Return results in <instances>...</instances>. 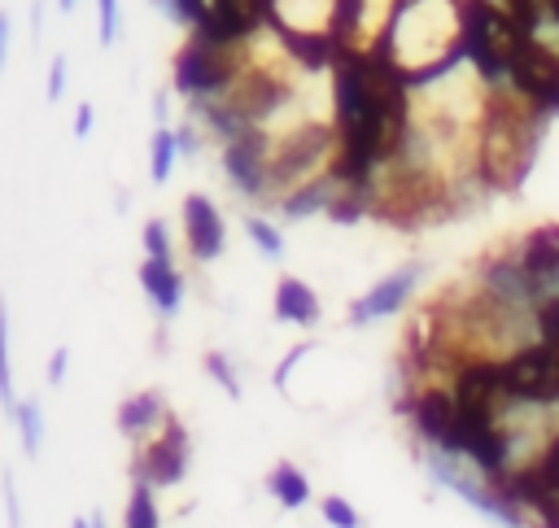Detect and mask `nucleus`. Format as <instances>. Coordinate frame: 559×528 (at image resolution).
<instances>
[{"instance_id":"1","label":"nucleus","mask_w":559,"mask_h":528,"mask_svg":"<svg viewBox=\"0 0 559 528\" xmlns=\"http://www.w3.org/2000/svg\"><path fill=\"white\" fill-rule=\"evenodd\" d=\"M336 153H341V135L336 127H323V122H297L284 135H275L266 205H284L293 192L323 179L336 166Z\"/></svg>"},{"instance_id":"2","label":"nucleus","mask_w":559,"mask_h":528,"mask_svg":"<svg viewBox=\"0 0 559 528\" xmlns=\"http://www.w3.org/2000/svg\"><path fill=\"white\" fill-rule=\"evenodd\" d=\"M245 74V61L236 48H218V44H205V39H188V48L175 57V87L192 100H210V96H223L236 79Z\"/></svg>"},{"instance_id":"3","label":"nucleus","mask_w":559,"mask_h":528,"mask_svg":"<svg viewBox=\"0 0 559 528\" xmlns=\"http://www.w3.org/2000/svg\"><path fill=\"white\" fill-rule=\"evenodd\" d=\"M502 380L507 393L520 406H559V362H555V345L546 340H528L515 353L502 358Z\"/></svg>"},{"instance_id":"4","label":"nucleus","mask_w":559,"mask_h":528,"mask_svg":"<svg viewBox=\"0 0 559 528\" xmlns=\"http://www.w3.org/2000/svg\"><path fill=\"white\" fill-rule=\"evenodd\" d=\"M271 157H275V135L266 127H245L240 135H231L223 144V166L231 188L245 201H262L266 205V183H271Z\"/></svg>"},{"instance_id":"5","label":"nucleus","mask_w":559,"mask_h":528,"mask_svg":"<svg viewBox=\"0 0 559 528\" xmlns=\"http://www.w3.org/2000/svg\"><path fill=\"white\" fill-rule=\"evenodd\" d=\"M188 471V432L179 419H170L153 441H144L140 458H135V480L144 484H179Z\"/></svg>"},{"instance_id":"6","label":"nucleus","mask_w":559,"mask_h":528,"mask_svg":"<svg viewBox=\"0 0 559 528\" xmlns=\"http://www.w3.org/2000/svg\"><path fill=\"white\" fill-rule=\"evenodd\" d=\"M411 423L415 432L424 436L428 449H454V436H459V401H454V388H419L411 397Z\"/></svg>"},{"instance_id":"7","label":"nucleus","mask_w":559,"mask_h":528,"mask_svg":"<svg viewBox=\"0 0 559 528\" xmlns=\"http://www.w3.org/2000/svg\"><path fill=\"white\" fill-rule=\"evenodd\" d=\"M515 257H520V271L528 279V292L537 305L546 297H559V231H533L515 249Z\"/></svg>"},{"instance_id":"8","label":"nucleus","mask_w":559,"mask_h":528,"mask_svg":"<svg viewBox=\"0 0 559 528\" xmlns=\"http://www.w3.org/2000/svg\"><path fill=\"white\" fill-rule=\"evenodd\" d=\"M419 279H424V266H402V271L384 275L371 292H362V297L349 305V323L362 327V323H371V319H384V314L402 310V305L411 301V292L419 288Z\"/></svg>"},{"instance_id":"9","label":"nucleus","mask_w":559,"mask_h":528,"mask_svg":"<svg viewBox=\"0 0 559 528\" xmlns=\"http://www.w3.org/2000/svg\"><path fill=\"white\" fill-rule=\"evenodd\" d=\"M183 240H188V253L197 262H214L227 244V227H223V214L210 196H188L183 201Z\"/></svg>"},{"instance_id":"10","label":"nucleus","mask_w":559,"mask_h":528,"mask_svg":"<svg viewBox=\"0 0 559 528\" xmlns=\"http://www.w3.org/2000/svg\"><path fill=\"white\" fill-rule=\"evenodd\" d=\"M140 288L148 292V301L157 305V314H162V319L179 314V305H183V275H179V266H175V262L144 257V262H140Z\"/></svg>"},{"instance_id":"11","label":"nucleus","mask_w":559,"mask_h":528,"mask_svg":"<svg viewBox=\"0 0 559 528\" xmlns=\"http://www.w3.org/2000/svg\"><path fill=\"white\" fill-rule=\"evenodd\" d=\"M166 423H170V415L157 393H135L118 406V432L131 441H153V428H166Z\"/></svg>"},{"instance_id":"12","label":"nucleus","mask_w":559,"mask_h":528,"mask_svg":"<svg viewBox=\"0 0 559 528\" xmlns=\"http://www.w3.org/2000/svg\"><path fill=\"white\" fill-rule=\"evenodd\" d=\"M275 319L297 323V327L319 323V297H314V288L301 284V279H293V275H284L275 284Z\"/></svg>"},{"instance_id":"13","label":"nucleus","mask_w":559,"mask_h":528,"mask_svg":"<svg viewBox=\"0 0 559 528\" xmlns=\"http://www.w3.org/2000/svg\"><path fill=\"white\" fill-rule=\"evenodd\" d=\"M266 489H271V497H275L280 506H288V511H297V506H306V502H310V480H306V476H301L293 463L271 467Z\"/></svg>"},{"instance_id":"14","label":"nucleus","mask_w":559,"mask_h":528,"mask_svg":"<svg viewBox=\"0 0 559 528\" xmlns=\"http://www.w3.org/2000/svg\"><path fill=\"white\" fill-rule=\"evenodd\" d=\"M175 157H179V135H175L170 127H157L153 140H148V166H153V179H157V183L170 179Z\"/></svg>"},{"instance_id":"15","label":"nucleus","mask_w":559,"mask_h":528,"mask_svg":"<svg viewBox=\"0 0 559 528\" xmlns=\"http://www.w3.org/2000/svg\"><path fill=\"white\" fill-rule=\"evenodd\" d=\"M127 528H157V502H153V484L135 480L131 502H127Z\"/></svg>"},{"instance_id":"16","label":"nucleus","mask_w":559,"mask_h":528,"mask_svg":"<svg viewBox=\"0 0 559 528\" xmlns=\"http://www.w3.org/2000/svg\"><path fill=\"white\" fill-rule=\"evenodd\" d=\"M245 231H249V240L258 244V253H262V257H271V262H280V257H284V236H280V227H271L266 218L249 214V218H245Z\"/></svg>"},{"instance_id":"17","label":"nucleus","mask_w":559,"mask_h":528,"mask_svg":"<svg viewBox=\"0 0 559 528\" xmlns=\"http://www.w3.org/2000/svg\"><path fill=\"white\" fill-rule=\"evenodd\" d=\"M13 419H17V432H22L26 454H39V445H44V415H39V406L35 401H17Z\"/></svg>"},{"instance_id":"18","label":"nucleus","mask_w":559,"mask_h":528,"mask_svg":"<svg viewBox=\"0 0 559 528\" xmlns=\"http://www.w3.org/2000/svg\"><path fill=\"white\" fill-rule=\"evenodd\" d=\"M533 332H537V340L559 345V297H546V301L533 310Z\"/></svg>"},{"instance_id":"19","label":"nucleus","mask_w":559,"mask_h":528,"mask_svg":"<svg viewBox=\"0 0 559 528\" xmlns=\"http://www.w3.org/2000/svg\"><path fill=\"white\" fill-rule=\"evenodd\" d=\"M144 257H162V262H175V249H170V236H166V223L162 218H148L144 223Z\"/></svg>"},{"instance_id":"20","label":"nucleus","mask_w":559,"mask_h":528,"mask_svg":"<svg viewBox=\"0 0 559 528\" xmlns=\"http://www.w3.org/2000/svg\"><path fill=\"white\" fill-rule=\"evenodd\" d=\"M319 511H323V519H328L332 528H362L358 511H354L345 497H336V493H332V497H323V502H319Z\"/></svg>"},{"instance_id":"21","label":"nucleus","mask_w":559,"mask_h":528,"mask_svg":"<svg viewBox=\"0 0 559 528\" xmlns=\"http://www.w3.org/2000/svg\"><path fill=\"white\" fill-rule=\"evenodd\" d=\"M205 371H210V375L223 384V393H227V397H240V380H236L231 362H227L218 349H214V353H205Z\"/></svg>"},{"instance_id":"22","label":"nucleus","mask_w":559,"mask_h":528,"mask_svg":"<svg viewBox=\"0 0 559 528\" xmlns=\"http://www.w3.org/2000/svg\"><path fill=\"white\" fill-rule=\"evenodd\" d=\"M96 13H100V44H114L118 39V0H96Z\"/></svg>"},{"instance_id":"23","label":"nucleus","mask_w":559,"mask_h":528,"mask_svg":"<svg viewBox=\"0 0 559 528\" xmlns=\"http://www.w3.org/2000/svg\"><path fill=\"white\" fill-rule=\"evenodd\" d=\"M66 362H70V349L66 345L52 349V358H48V384H61L66 380Z\"/></svg>"},{"instance_id":"24","label":"nucleus","mask_w":559,"mask_h":528,"mask_svg":"<svg viewBox=\"0 0 559 528\" xmlns=\"http://www.w3.org/2000/svg\"><path fill=\"white\" fill-rule=\"evenodd\" d=\"M61 87H66V57H57V61H52V70H48V100H57V96H61Z\"/></svg>"},{"instance_id":"25","label":"nucleus","mask_w":559,"mask_h":528,"mask_svg":"<svg viewBox=\"0 0 559 528\" xmlns=\"http://www.w3.org/2000/svg\"><path fill=\"white\" fill-rule=\"evenodd\" d=\"M92 122H96V109H92V105H79V109H74V135H79V140L92 135Z\"/></svg>"},{"instance_id":"26","label":"nucleus","mask_w":559,"mask_h":528,"mask_svg":"<svg viewBox=\"0 0 559 528\" xmlns=\"http://www.w3.org/2000/svg\"><path fill=\"white\" fill-rule=\"evenodd\" d=\"M4 502H9V528H22V515H17V493H13V484H4Z\"/></svg>"},{"instance_id":"27","label":"nucleus","mask_w":559,"mask_h":528,"mask_svg":"<svg viewBox=\"0 0 559 528\" xmlns=\"http://www.w3.org/2000/svg\"><path fill=\"white\" fill-rule=\"evenodd\" d=\"M70 528H92V519H74V524H70Z\"/></svg>"},{"instance_id":"28","label":"nucleus","mask_w":559,"mask_h":528,"mask_svg":"<svg viewBox=\"0 0 559 528\" xmlns=\"http://www.w3.org/2000/svg\"><path fill=\"white\" fill-rule=\"evenodd\" d=\"M92 528H105V519H100V515H92Z\"/></svg>"},{"instance_id":"29","label":"nucleus","mask_w":559,"mask_h":528,"mask_svg":"<svg viewBox=\"0 0 559 528\" xmlns=\"http://www.w3.org/2000/svg\"><path fill=\"white\" fill-rule=\"evenodd\" d=\"M57 4H61V9H74V4H79V0H57Z\"/></svg>"}]
</instances>
